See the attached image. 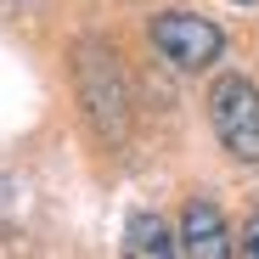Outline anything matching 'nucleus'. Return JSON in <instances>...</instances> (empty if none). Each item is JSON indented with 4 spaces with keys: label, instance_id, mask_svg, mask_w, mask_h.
<instances>
[{
    "label": "nucleus",
    "instance_id": "nucleus-1",
    "mask_svg": "<svg viewBox=\"0 0 259 259\" xmlns=\"http://www.w3.org/2000/svg\"><path fill=\"white\" fill-rule=\"evenodd\" d=\"M73 91L84 107V124L96 130L102 147H124L130 124H136V91H130V73L118 62V51L102 34H84L73 46Z\"/></svg>",
    "mask_w": 259,
    "mask_h": 259
},
{
    "label": "nucleus",
    "instance_id": "nucleus-2",
    "mask_svg": "<svg viewBox=\"0 0 259 259\" xmlns=\"http://www.w3.org/2000/svg\"><path fill=\"white\" fill-rule=\"evenodd\" d=\"M208 124L237 163H259V84L248 73H220L208 84Z\"/></svg>",
    "mask_w": 259,
    "mask_h": 259
},
{
    "label": "nucleus",
    "instance_id": "nucleus-3",
    "mask_svg": "<svg viewBox=\"0 0 259 259\" xmlns=\"http://www.w3.org/2000/svg\"><path fill=\"white\" fill-rule=\"evenodd\" d=\"M152 51L169 62V68H181V73H203L226 57V34L220 23H208L197 12H158L152 17Z\"/></svg>",
    "mask_w": 259,
    "mask_h": 259
},
{
    "label": "nucleus",
    "instance_id": "nucleus-4",
    "mask_svg": "<svg viewBox=\"0 0 259 259\" xmlns=\"http://www.w3.org/2000/svg\"><path fill=\"white\" fill-rule=\"evenodd\" d=\"M175 231H181V259H237V231L226 208L208 197H186Z\"/></svg>",
    "mask_w": 259,
    "mask_h": 259
},
{
    "label": "nucleus",
    "instance_id": "nucleus-5",
    "mask_svg": "<svg viewBox=\"0 0 259 259\" xmlns=\"http://www.w3.org/2000/svg\"><path fill=\"white\" fill-rule=\"evenodd\" d=\"M124 259H181V231L152 208L130 214L124 220Z\"/></svg>",
    "mask_w": 259,
    "mask_h": 259
},
{
    "label": "nucleus",
    "instance_id": "nucleus-6",
    "mask_svg": "<svg viewBox=\"0 0 259 259\" xmlns=\"http://www.w3.org/2000/svg\"><path fill=\"white\" fill-rule=\"evenodd\" d=\"M237 259H259V208L242 220V231H237Z\"/></svg>",
    "mask_w": 259,
    "mask_h": 259
},
{
    "label": "nucleus",
    "instance_id": "nucleus-7",
    "mask_svg": "<svg viewBox=\"0 0 259 259\" xmlns=\"http://www.w3.org/2000/svg\"><path fill=\"white\" fill-rule=\"evenodd\" d=\"M237 6H253V0H237Z\"/></svg>",
    "mask_w": 259,
    "mask_h": 259
}]
</instances>
